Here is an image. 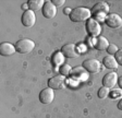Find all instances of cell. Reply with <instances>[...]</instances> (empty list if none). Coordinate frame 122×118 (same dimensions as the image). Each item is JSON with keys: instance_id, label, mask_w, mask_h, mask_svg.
I'll list each match as a JSON object with an SVG mask.
<instances>
[{"instance_id": "obj_19", "label": "cell", "mask_w": 122, "mask_h": 118, "mask_svg": "<svg viewBox=\"0 0 122 118\" xmlns=\"http://www.w3.org/2000/svg\"><path fill=\"white\" fill-rule=\"evenodd\" d=\"M71 67L69 66V64H62L60 67V69H59V71H60V75H64V77H66L68 75H70L71 73Z\"/></svg>"}, {"instance_id": "obj_10", "label": "cell", "mask_w": 122, "mask_h": 118, "mask_svg": "<svg viewBox=\"0 0 122 118\" xmlns=\"http://www.w3.org/2000/svg\"><path fill=\"white\" fill-rule=\"evenodd\" d=\"M55 98V93H53V90L50 89V87H47V89H44L41 93H39V101H41V104H50L51 102Z\"/></svg>"}, {"instance_id": "obj_17", "label": "cell", "mask_w": 122, "mask_h": 118, "mask_svg": "<svg viewBox=\"0 0 122 118\" xmlns=\"http://www.w3.org/2000/svg\"><path fill=\"white\" fill-rule=\"evenodd\" d=\"M44 5H45V2H44L43 0H30L27 2L28 8H30V10H32V11L39 10L41 7H44Z\"/></svg>"}, {"instance_id": "obj_21", "label": "cell", "mask_w": 122, "mask_h": 118, "mask_svg": "<svg viewBox=\"0 0 122 118\" xmlns=\"http://www.w3.org/2000/svg\"><path fill=\"white\" fill-rule=\"evenodd\" d=\"M118 47L114 45V44H109V46H108V48H107V51H108V54L110 55V56H112V55H116L118 53Z\"/></svg>"}, {"instance_id": "obj_14", "label": "cell", "mask_w": 122, "mask_h": 118, "mask_svg": "<svg viewBox=\"0 0 122 118\" xmlns=\"http://www.w3.org/2000/svg\"><path fill=\"white\" fill-rule=\"evenodd\" d=\"M16 51L15 49V46L12 45L10 43H1L0 44V54L1 56H10V55H13Z\"/></svg>"}, {"instance_id": "obj_20", "label": "cell", "mask_w": 122, "mask_h": 118, "mask_svg": "<svg viewBox=\"0 0 122 118\" xmlns=\"http://www.w3.org/2000/svg\"><path fill=\"white\" fill-rule=\"evenodd\" d=\"M109 89L106 86H102L98 90V97L99 98H106L108 95H109Z\"/></svg>"}, {"instance_id": "obj_24", "label": "cell", "mask_w": 122, "mask_h": 118, "mask_svg": "<svg viewBox=\"0 0 122 118\" xmlns=\"http://www.w3.org/2000/svg\"><path fill=\"white\" fill-rule=\"evenodd\" d=\"M71 12H72L71 9H69V8L64 9V13H66V14H69V16H70V14H71Z\"/></svg>"}, {"instance_id": "obj_3", "label": "cell", "mask_w": 122, "mask_h": 118, "mask_svg": "<svg viewBox=\"0 0 122 118\" xmlns=\"http://www.w3.org/2000/svg\"><path fill=\"white\" fill-rule=\"evenodd\" d=\"M82 67L86 70L88 73H97L102 69L100 62L97 59H94V58L85 59L83 61V64H82Z\"/></svg>"}, {"instance_id": "obj_8", "label": "cell", "mask_w": 122, "mask_h": 118, "mask_svg": "<svg viewBox=\"0 0 122 118\" xmlns=\"http://www.w3.org/2000/svg\"><path fill=\"white\" fill-rule=\"evenodd\" d=\"M21 22L25 27H32L36 22V14L32 10H25L22 14Z\"/></svg>"}, {"instance_id": "obj_1", "label": "cell", "mask_w": 122, "mask_h": 118, "mask_svg": "<svg viewBox=\"0 0 122 118\" xmlns=\"http://www.w3.org/2000/svg\"><path fill=\"white\" fill-rule=\"evenodd\" d=\"M91 10L84 7H77L72 10L71 14H70V19L72 22H83L88 19H91Z\"/></svg>"}, {"instance_id": "obj_12", "label": "cell", "mask_w": 122, "mask_h": 118, "mask_svg": "<svg viewBox=\"0 0 122 118\" xmlns=\"http://www.w3.org/2000/svg\"><path fill=\"white\" fill-rule=\"evenodd\" d=\"M118 79L119 78H118V75L116 72H109L102 78V85L108 87V89L113 87L118 83Z\"/></svg>"}, {"instance_id": "obj_5", "label": "cell", "mask_w": 122, "mask_h": 118, "mask_svg": "<svg viewBox=\"0 0 122 118\" xmlns=\"http://www.w3.org/2000/svg\"><path fill=\"white\" fill-rule=\"evenodd\" d=\"M105 23L110 28H119L122 26V18L117 13H109L105 19Z\"/></svg>"}, {"instance_id": "obj_2", "label": "cell", "mask_w": 122, "mask_h": 118, "mask_svg": "<svg viewBox=\"0 0 122 118\" xmlns=\"http://www.w3.org/2000/svg\"><path fill=\"white\" fill-rule=\"evenodd\" d=\"M15 49L18 53L20 54H28L30 51L35 48V43L32 39L28 38H23V39H19L15 43Z\"/></svg>"}, {"instance_id": "obj_16", "label": "cell", "mask_w": 122, "mask_h": 118, "mask_svg": "<svg viewBox=\"0 0 122 118\" xmlns=\"http://www.w3.org/2000/svg\"><path fill=\"white\" fill-rule=\"evenodd\" d=\"M102 64H104V66L106 68H108V69H116V68L118 67V62H117V60H116V58L110 56V55L105 57L104 60H102Z\"/></svg>"}, {"instance_id": "obj_23", "label": "cell", "mask_w": 122, "mask_h": 118, "mask_svg": "<svg viewBox=\"0 0 122 118\" xmlns=\"http://www.w3.org/2000/svg\"><path fill=\"white\" fill-rule=\"evenodd\" d=\"M51 2L56 5V7H60V5H64V2H66V1H64V0H52Z\"/></svg>"}, {"instance_id": "obj_15", "label": "cell", "mask_w": 122, "mask_h": 118, "mask_svg": "<svg viewBox=\"0 0 122 118\" xmlns=\"http://www.w3.org/2000/svg\"><path fill=\"white\" fill-rule=\"evenodd\" d=\"M108 46H109V42L104 36H98L96 38V41H95V48L100 51L106 50L108 48Z\"/></svg>"}, {"instance_id": "obj_25", "label": "cell", "mask_w": 122, "mask_h": 118, "mask_svg": "<svg viewBox=\"0 0 122 118\" xmlns=\"http://www.w3.org/2000/svg\"><path fill=\"white\" fill-rule=\"evenodd\" d=\"M118 108H119L120 110H122V98L118 102Z\"/></svg>"}, {"instance_id": "obj_4", "label": "cell", "mask_w": 122, "mask_h": 118, "mask_svg": "<svg viewBox=\"0 0 122 118\" xmlns=\"http://www.w3.org/2000/svg\"><path fill=\"white\" fill-rule=\"evenodd\" d=\"M48 85L52 90H61L66 85V78L64 75H55L51 79H49Z\"/></svg>"}, {"instance_id": "obj_13", "label": "cell", "mask_w": 122, "mask_h": 118, "mask_svg": "<svg viewBox=\"0 0 122 118\" xmlns=\"http://www.w3.org/2000/svg\"><path fill=\"white\" fill-rule=\"evenodd\" d=\"M88 75V72L84 69L83 67H75L71 70V78L73 80L80 81V80H85Z\"/></svg>"}, {"instance_id": "obj_26", "label": "cell", "mask_w": 122, "mask_h": 118, "mask_svg": "<svg viewBox=\"0 0 122 118\" xmlns=\"http://www.w3.org/2000/svg\"><path fill=\"white\" fill-rule=\"evenodd\" d=\"M118 84H119V86L122 89V77H120L119 79H118Z\"/></svg>"}, {"instance_id": "obj_22", "label": "cell", "mask_w": 122, "mask_h": 118, "mask_svg": "<svg viewBox=\"0 0 122 118\" xmlns=\"http://www.w3.org/2000/svg\"><path fill=\"white\" fill-rule=\"evenodd\" d=\"M114 58H116L118 64L122 66V49H119V50H118V53L114 55Z\"/></svg>"}, {"instance_id": "obj_6", "label": "cell", "mask_w": 122, "mask_h": 118, "mask_svg": "<svg viewBox=\"0 0 122 118\" xmlns=\"http://www.w3.org/2000/svg\"><path fill=\"white\" fill-rule=\"evenodd\" d=\"M86 30L92 36L98 37V35L102 32V26L96 19H88L86 22Z\"/></svg>"}, {"instance_id": "obj_9", "label": "cell", "mask_w": 122, "mask_h": 118, "mask_svg": "<svg viewBox=\"0 0 122 118\" xmlns=\"http://www.w3.org/2000/svg\"><path fill=\"white\" fill-rule=\"evenodd\" d=\"M61 53L66 58H77L80 56V53L74 44H66L61 48Z\"/></svg>"}, {"instance_id": "obj_18", "label": "cell", "mask_w": 122, "mask_h": 118, "mask_svg": "<svg viewBox=\"0 0 122 118\" xmlns=\"http://www.w3.org/2000/svg\"><path fill=\"white\" fill-rule=\"evenodd\" d=\"M63 59H64V56L62 55V53L61 51H58V53H56V54L53 55L52 57V62L56 66H62V64H63Z\"/></svg>"}, {"instance_id": "obj_7", "label": "cell", "mask_w": 122, "mask_h": 118, "mask_svg": "<svg viewBox=\"0 0 122 118\" xmlns=\"http://www.w3.org/2000/svg\"><path fill=\"white\" fill-rule=\"evenodd\" d=\"M109 12V5L107 2H104V1H99L96 5H93V8L91 9V13L92 16H104V14H107Z\"/></svg>"}, {"instance_id": "obj_11", "label": "cell", "mask_w": 122, "mask_h": 118, "mask_svg": "<svg viewBox=\"0 0 122 118\" xmlns=\"http://www.w3.org/2000/svg\"><path fill=\"white\" fill-rule=\"evenodd\" d=\"M57 14V7L51 1H46L43 7V16L46 19H52Z\"/></svg>"}]
</instances>
